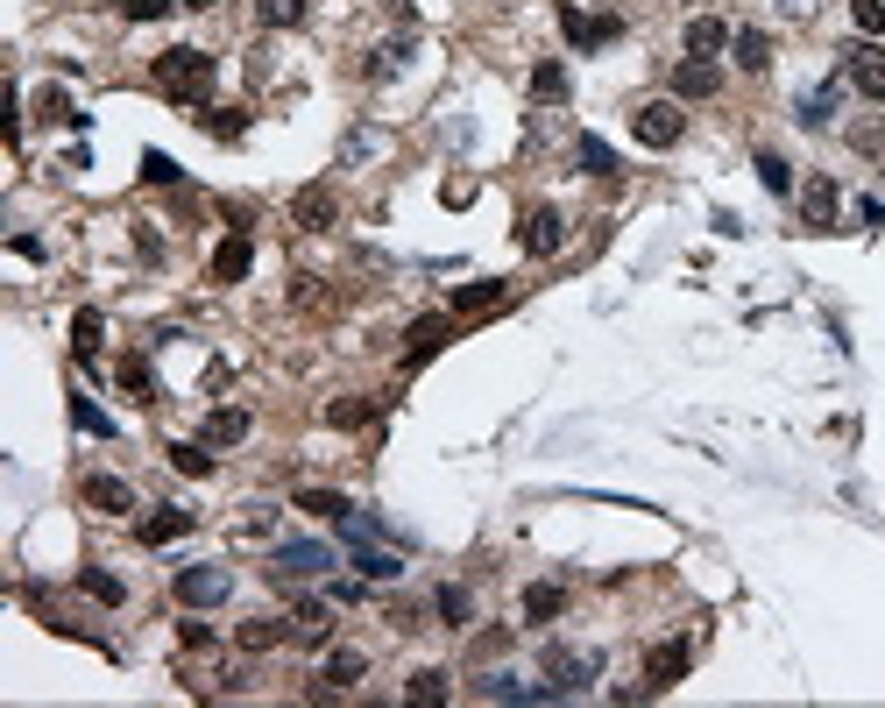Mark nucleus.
Listing matches in <instances>:
<instances>
[{
  "label": "nucleus",
  "mask_w": 885,
  "mask_h": 708,
  "mask_svg": "<svg viewBox=\"0 0 885 708\" xmlns=\"http://www.w3.org/2000/svg\"><path fill=\"white\" fill-rule=\"evenodd\" d=\"M157 92H170V100H185V107H206L213 100V79H220V64L206 50H191V43H178V50H163L157 57Z\"/></svg>",
  "instance_id": "1"
},
{
  "label": "nucleus",
  "mask_w": 885,
  "mask_h": 708,
  "mask_svg": "<svg viewBox=\"0 0 885 708\" xmlns=\"http://www.w3.org/2000/svg\"><path fill=\"white\" fill-rule=\"evenodd\" d=\"M538 666H546V687L567 701V695H581V687L603 674V652H588V645H546V659H538Z\"/></svg>",
  "instance_id": "2"
},
{
  "label": "nucleus",
  "mask_w": 885,
  "mask_h": 708,
  "mask_svg": "<svg viewBox=\"0 0 885 708\" xmlns=\"http://www.w3.org/2000/svg\"><path fill=\"white\" fill-rule=\"evenodd\" d=\"M630 136H638L645 149H673L687 136V113H680V100H645L638 113H630Z\"/></svg>",
  "instance_id": "3"
},
{
  "label": "nucleus",
  "mask_w": 885,
  "mask_h": 708,
  "mask_svg": "<svg viewBox=\"0 0 885 708\" xmlns=\"http://www.w3.org/2000/svg\"><path fill=\"white\" fill-rule=\"evenodd\" d=\"M836 220H843V191L829 170H815V178L801 185V227L807 235H836Z\"/></svg>",
  "instance_id": "4"
},
{
  "label": "nucleus",
  "mask_w": 885,
  "mask_h": 708,
  "mask_svg": "<svg viewBox=\"0 0 885 708\" xmlns=\"http://www.w3.org/2000/svg\"><path fill=\"white\" fill-rule=\"evenodd\" d=\"M227 596H235V574L213 567V560L178 574V602H185V609H213V602H227Z\"/></svg>",
  "instance_id": "5"
},
{
  "label": "nucleus",
  "mask_w": 885,
  "mask_h": 708,
  "mask_svg": "<svg viewBox=\"0 0 885 708\" xmlns=\"http://www.w3.org/2000/svg\"><path fill=\"white\" fill-rule=\"evenodd\" d=\"M843 79H851L864 100H885V43H872V36L851 43V50H843Z\"/></svg>",
  "instance_id": "6"
},
{
  "label": "nucleus",
  "mask_w": 885,
  "mask_h": 708,
  "mask_svg": "<svg viewBox=\"0 0 885 708\" xmlns=\"http://www.w3.org/2000/svg\"><path fill=\"white\" fill-rule=\"evenodd\" d=\"M319 567H334V546H319V539H284V546H277V567H269V581H305V574H319Z\"/></svg>",
  "instance_id": "7"
},
{
  "label": "nucleus",
  "mask_w": 885,
  "mask_h": 708,
  "mask_svg": "<svg viewBox=\"0 0 885 708\" xmlns=\"http://www.w3.org/2000/svg\"><path fill=\"white\" fill-rule=\"evenodd\" d=\"M560 29H567V43H574V50H603V43H617V36H624V14H581V8H560Z\"/></svg>",
  "instance_id": "8"
},
{
  "label": "nucleus",
  "mask_w": 885,
  "mask_h": 708,
  "mask_svg": "<svg viewBox=\"0 0 885 708\" xmlns=\"http://www.w3.org/2000/svg\"><path fill=\"white\" fill-rule=\"evenodd\" d=\"M517 241H525V256H560V248H567V220L553 213V206H531L525 227H517Z\"/></svg>",
  "instance_id": "9"
},
{
  "label": "nucleus",
  "mask_w": 885,
  "mask_h": 708,
  "mask_svg": "<svg viewBox=\"0 0 885 708\" xmlns=\"http://www.w3.org/2000/svg\"><path fill=\"white\" fill-rule=\"evenodd\" d=\"M687 659H695V645H687V638L652 645V659H645V695H666V687L687 674Z\"/></svg>",
  "instance_id": "10"
},
{
  "label": "nucleus",
  "mask_w": 885,
  "mask_h": 708,
  "mask_svg": "<svg viewBox=\"0 0 885 708\" xmlns=\"http://www.w3.org/2000/svg\"><path fill=\"white\" fill-rule=\"evenodd\" d=\"M369 674V659L355 652V645H340V652H326V666H319V687H312V701H334V695H348V687Z\"/></svg>",
  "instance_id": "11"
},
{
  "label": "nucleus",
  "mask_w": 885,
  "mask_h": 708,
  "mask_svg": "<svg viewBox=\"0 0 885 708\" xmlns=\"http://www.w3.org/2000/svg\"><path fill=\"white\" fill-rule=\"evenodd\" d=\"M291 220L305 227V235H326V227L340 220V199H334V185H305L298 199H291Z\"/></svg>",
  "instance_id": "12"
},
{
  "label": "nucleus",
  "mask_w": 885,
  "mask_h": 708,
  "mask_svg": "<svg viewBox=\"0 0 885 708\" xmlns=\"http://www.w3.org/2000/svg\"><path fill=\"white\" fill-rule=\"evenodd\" d=\"M708 92H723V71L708 57H680L673 64V100H708Z\"/></svg>",
  "instance_id": "13"
},
{
  "label": "nucleus",
  "mask_w": 885,
  "mask_h": 708,
  "mask_svg": "<svg viewBox=\"0 0 885 708\" xmlns=\"http://www.w3.org/2000/svg\"><path fill=\"white\" fill-rule=\"evenodd\" d=\"M248 432H256V418H248L241 405H213V411H206V426H199L206 447H241Z\"/></svg>",
  "instance_id": "14"
},
{
  "label": "nucleus",
  "mask_w": 885,
  "mask_h": 708,
  "mask_svg": "<svg viewBox=\"0 0 885 708\" xmlns=\"http://www.w3.org/2000/svg\"><path fill=\"white\" fill-rule=\"evenodd\" d=\"M454 340V319H411V333H404V369H418V361H432L439 348Z\"/></svg>",
  "instance_id": "15"
},
{
  "label": "nucleus",
  "mask_w": 885,
  "mask_h": 708,
  "mask_svg": "<svg viewBox=\"0 0 885 708\" xmlns=\"http://www.w3.org/2000/svg\"><path fill=\"white\" fill-rule=\"evenodd\" d=\"M191 525H199V518H191L185 503H163V510H149V518L135 525V539H142V546H170V539H185Z\"/></svg>",
  "instance_id": "16"
},
{
  "label": "nucleus",
  "mask_w": 885,
  "mask_h": 708,
  "mask_svg": "<svg viewBox=\"0 0 885 708\" xmlns=\"http://www.w3.org/2000/svg\"><path fill=\"white\" fill-rule=\"evenodd\" d=\"M248 262H256L248 235H241V227H227V241L213 248V283H241V277H248Z\"/></svg>",
  "instance_id": "17"
},
{
  "label": "nucleus",
  "mask_w": 885,
  "mask_h": 708,
  "mask_svg": "<svg viewBox=\"0 0 885 708\" xmlns=\"http://www.w3.org/2000/svg\"><path fill=\"white\" fill-rule=\"evenodd\" d=\"M411 50H418V43H411V36H397V43H382V50H369V64H361V79H369V86H390V79H397V71H404V64H411Z\"/></svg>",
  "instance_id": "18"
},
{
  "label": "nucleus",
  "mask_w": 885,
  "mask_h": 708,
  "mask_svg": "<svg viewBox=\"0 0 885 708\" xmlns=\"http://www.w3.org/2000/svg\"><path fill=\"white\" fill-rule=\"evenodd\" d=\"M86 503L107 510V518H121V510H135V489L121 482V475H86Z\"/></svg>",
  "instance_id": "19"
},
{
  "label": "nucleus",
  "mask_w": 885,
  "mask_h": 708,
  "mask_svg": "<svg viewBox=\"0 0 885 708\" xmlns=\"http://www.w3.org/2000/svg\"><path fill=\"white\" fill-rule=\"evenodd\" d=\"M843 86H851V79L836 71V79L822 86V92H807V100H801V113H794V121H801V128H829V121H836V107H843Z\"/></svg>",
  "instance_id": "20"
},
{
  "label": "nucleus",
  "mask_w": 885,
  "mask_h": 708,
  "mask_svg": "<svg viewBox=\"0 0 885 708\" xmlns=\"http://www.w3.org/2000/svg\"><path fill=\"white\" fill-rule=\"evenodd\" d=\"M326 630H334V609L305 596V602L291 609V638H298V645H326Z\"/></svg>",
  "instance_id": "21"
},
{
  "label": "nucleus",
  "mask_w": 885,
  "mask_h": 708,
  "mask_svg": "<svg viewBox=\"0 0 885 708\" xmlns=\"http://www.w3.org/2000/svg\"><path fill=\"white\" fill-rule=\"evenodd\" d=\"M113 376H121V390L135 405H157V376H149V355H121L113 361Z\"/></svg>",
  "instance_id": "22"
},
{
  "label": "nucleus",
  "mask_w": 885,
  "mask_h": 708,
  "mask_svg": "<svg viewBox=\"0 0 885 708\" xmlns=\"http://www.w3.org/2000/svg\"><path fill=\"white\" fill-rule=\"evenodd\" d=\"M567 92H574V86H567V64H560V57L531 64V100H538V107H560Z\"/></svg>",
  "instance_id": "23"
},
{
  "label": "nucleus",
  "mask_w": 885,
  "mask_h": 708,
  "mask_svg": "<svg viewBox=\"0 0 885 708\" xmlns=\"http://www.w3.org/2000/svg\"><path fill=\"white\" fill-rule=\"evenodd\" d=\"M504 298H510L504 277H475V283H460V291H454V312H489V305H504Z\"/></svg>",
  "instance_id": "24"
},
{
  "label": "nucleus",
  "mask_w": 885,
  "mask_h": 708,
  "mask_svg": "<svg viewBox=\"0 0 885 708\" xmlns=\"http://www.w3.org/2000/svg\"><path fill=\"white\" fill-rule=\"evenodd\" d=\"M36 113H43V121H64V128H92V113H79V100H71L64 86H43V92H36Z\"/></svg>",
  "instance_id": "25"
},
{
  "label": "nucleus",
  "mask_w": 885,
  "mask_h": 708,
  "mask_svg": "<svg viewBox=\"0 0 885 708\" xmlns=\"http://www.w3.org/2000/svg\"><path fill=\"white\" fill-rule=\"evenodd\" d=\"M560 609H567V588L560 581H531L525 588V624H553Z\"/></svg>",
  "instance_id": "26"
},
{
  "label": "nucleus",
  "mask_w": 885,
  "mask_h": 708,
  "mask_svg": "<svg viewBox=\"0 0 885 708\" xmlns=\"http://www.w3.org/2000/svg\"><path fill=\"white\" fill-rule=\"evenodd\" d=\"M729 50H737L744 71H765V64H773V36H765V29H729Z\"/></svg>",
  "instance_id": "27"
},
{
  "label": "nucleus",
  "mask_w": 885,
  "mask_h": 708,
  "mask_svg": "<svg viewBox=\"0 0 885 708\" xmlns=\"http://www.w3.org/2000/svg\"><path fill=\"white\" fill-rule=\"evenodd\" d=\"M716 50H729V29L716 14H695V22H687V57H716Z\"/></svg>",
  "instance_id": "28"
},
{
  "label": "nucleus",
  "mask_w": 885,
  "mask_h": 708,
  "mask_svg": "<svg viewBox=\"0 0 885 708\" xmlns=\"http://www.w3.org/2000/svg\"><path fill=\"white\" fill-rule=\"evenodd\" d=\"M369 418H376L369 397H334V405H326V426L334 432H355V426H369Z\"/></svg>",
  "instance_id": "29"
},
{
  "label": "nucleus",
  "mask_w": 885,
  "mask_h": 708,
  "mask_svg": "<svg viewBox=\"0 0 885 708\" xmlns=\"http://www.w3.org/2000/svg\"><path fill=\"white\" fill-rule=\"evenodd\" d=\"M574 157H581L588 178H617V149H609L603 136H581V142H574Z\"/></svg>",
  "instance_id": "30"
},
{
  "label": "nucleus",
  "mask_w": 885,
  "mask_h": 708,
  "mask_svg": "<svg viewBox=\"0 0 885 708\" xmlns=\"http://www.w3.org/2000/svg\"><path fill=\"white\" fill-rule=\"evenodd\" d=\"M79 588H86V596H92V602H107V609H121V602H128V588H121V574H107V567H86V574H79Z\"/></svg>",
  "instance_id": "31"
},
{
  "label": "nucleus",
  "mask_w": 885,
  "mask_h": 708,
  "mask_svg": "<svg viewBox=\"0 0 885 708\" xmlns=\"http://www.w3.org/2000/svg\"><path fill=\"white\" fill-rule=\"evenodd\" d=\"M277 638H291V624H277V617H248L241 624V652H269Z\"/></svg>",
  "instance_id": "32"
},
{
  "label": "nucleus",
  "mask_w": 885,
  "mask_h": 708,
  "mask_svg": "<svg viewBox=\"0 0 885 708\" xmlns=\"http://www.w3.org/2000/svg\"><path fill=\"white\" fill-rule=\"evenodd\" d=\"M404 695H411L418 708H439L454 687H447V674H439V666H426V674H411V687H404Z\"/></svg>",
  "instance_id": "33"
},
{
  "label": "nucleus",
  "mask_w": 885,
  "mask_h": 708,
  "mask_svg": "<svg viewBox=\"0 0 885 708\" xmlns=\"http://www.w3.org/2000/svg\"><path fill=\"white\" fill-rule=\"evenodd\" d=\"M298 510H312V518H334V525H340L355 503H348V496H334V489H298Z\"/></svg>",
  "instance_id": "34"
},
{
  "label": "nucleus",
  "mask_w": 885,
  "mask_h": 708,
  "mask_svg": "<svg viewBox=\"0 0 885 708\" xmlns=\"http://www.w3.org/2000/svg\"><path fill=\"white\" fill-rule=\"evenodd\" d=\"M170 468H178V475H199V482H206V475H213V453H206V439H199V447H191V439H178V447H170Z\"/></svg>",
  "instance_id": "35"
},
{
  "label": "nucleus",
  "mask_w": 885,
  "mask_h": 708,
  "mask_svg": "<svg viewBox=\"0 0 885 708\" xmlns=\"http://www.w3.org/2000/svg\"><path fill=\"white\" fill-rule=\"evenodd\" d=\"M355 567H361V574H369V581H397V574H404V560H397V552H376L369 539H361V552H355Z\"/></svg>",
  "instance_id": "36"
},
{
  "label": "nucleus",
  "mask_w": 885,
  "mask_h": 708,
  "mask_svg": "<svg viewBox=\"0 0 885 708\" xmlns=\"http://www.w3.org/2000/svg\"><path fill=\"white\" fill-rule=\"evenodd\" d=\"M262 29H298L305 22V14H312V8H305V0H262Z\"/></svg>",
  "instance_id": "37"
},
{
  "label": "nucleus",
  "mask_w": 885,
  "mask_h": 708,
  "mask_svg": "<svg viewBox=\"0 0 885 708\" xmlns=\"http://www.w3.org/2000/svg\"><path fill=\"white\" fill-rule=\"evenodd\" d=\"M241 128H248L241 107H213V113H206V136H213V142H241Z\"/></svg>",
  "instance_id": "38"
},
{
  "label": "nucleus",
  "mask_w": 885,
  "mask_h": 708,
  "mask_svg": "<svg viewBox=\"0 0 885 708\" xmlns=\"http://www.w3.org/2000/svg\"><path fill=\"white\" fill-rule=\"evenodd\" d=\"M100 333H107V327H100V312H92V305H86V312L71 319V348H79V355L92 361V355H100Z\"/></svg>",
  "instance_id": "39"
},
{
  "label": "nucleus",
  "mask_w": 885,
  "mask_h": 708,
  "mask_svg": "<svg viewBox=\"0 0 885 708\" xmlns=\"http://www.w3.org/2000/svg\"><path fill=\"white\" fill-rule=\"evenodd\" d=\"M71 426H79V432H100V439H113V418H107L100 405H92V397H71Z\"/></svg>",
  "instance_id": "40"
},
{
  "label": "nucleus",
  "mask_w": 885,
  "mask_h": 708,
  "mask_svg": "<svg viewBox=\"0 0 885 708\" xmlns=\"http://www.w3.org/2000/svg\"><path fill=\"white\" fill-rule=\"evenodd\" d=\"M758 178H765V191H773V199H786V191H794V170H786V163L773 157V149L758 157Z\"/></svg>",
  "instance_id": "41"
},
{
  "label": "nucleus",
  "mask_w": 885,
  "mask_h": 708,
  "mask_svg": "<svg viewBox=\"0 0 885 708\" xmlns=\"http://www.w3.org/2000/svg\"><path fill=\"white\" fill-rule=\"evenodd\" d=\"M851 149H857V157H885V121H857L851 128Z\"/></svg>",
  "instance_id": "42"
},
{
  "label": "nucleus",
  "mask_w": 885,
  "mask_h": 708,
  "mask_svg": "<svg viewBox=\"0 0 885 708\" xmlns=\"http://www.w3.org/2000/svg\"><path fill=\"white\" fill-rule=\"evenodd\" d=\"M439 617H447V624H468V617H475V602H468V588H454V581H447V588H439Z\"/></svg>",
  "instance_id": "43"
},
{
  "label": "nucleus",
  "mask_w": 885,
  "mask_h": 708,
  "mask_svg": "<svg viewBox=\"0 0 885 708\" xmlns=\"http://www.w3.org/2000/svg\"><path fill=\"white\" fill-rule=\"evenodd\" d=\"M142 178H149V185H178V178H185V170H178V163H170V157H163V149H149V157H142Z\"/></svg>",
  "instance_id": "44"
},
{
  "label": "nucleus",
  "mask_w": 885,
  "mask_h": 708,
  "mask_svg": "<svg viewBox=\"0 0 885 708\" xmlns=\"http://www.w3.org/2000/svg\"><path fill=\"white\" fill-rule=\"evenodd\" d=\"M170 8H178V0H121V14H128V22H163Z\"/></svg>",
  "instance_id": "45"
},
{
  "label": "nucleus",
  "mask_w": 885,
  "mask_h": 708,
  "mask_svg": "<svg viewBox=\"0 0 885 708\" xmlns=\"http://www.w3.org/2000/svg\"><path fill=\"white\" fill-rule=\"evenodd\" d=\"M851 14H857V29H864V36H878V29H885V0H851Z\"/></svg>",
  "instance_id": "46"
},
{
  "label": "nucleus",
  "mask_w": 885,
  "mask_h": 708,
  "mask_svg": "<svg viewBox=\"0 0 885 708\" xmlns=\"http://www.w3.org/2000/svg\"><path fill=\"white\" fill-rule=\"evenodd\" d=\"M135 248H142V256L157 262V256H163V235H157V227H149V220H135Z\"/></svg>",
  "instance_id": "47"
},
{
  "label": "nucleus",
  "mask_w": 885,
  "mask_h": 708,
  "mask_svg": "<svg viewBox=\"0 0 885 708\" xmlns=\"http://www.w3.org/2000/svg\"><path fill=\"white\" fill-rule=\"evenodd\" d=\"M269 525H277V510H269V503H256V510H248V518H241V531H248V539H262Z\"/></svg>",
  "instance_id": "48"
},
{
  "label": "nucleus",
  "mask_w": 885,
  "mask_h": 708,
  "mask_svg": "<svg viewBox=\"0 0 885 708\" xmlns=\"http://www.w3.org/2000/svg\"><path fill=\"white\" fill-rule=\"evenodd\" d=\"M773 8L786 14V22H815V8H822V0H773Z\"/></svg>",
  "instance_id": "49"
},
{
  "label": "nucleus",
  "mask_w": 885,
  "mask_h": 708,
  "mask_svg": "<svg viewBox=\"0 0 885 708\" xmlns=\"http://www.w3.org/2000/svg\"><path fill=\"white\" fill-rule=\"evenodd\" d=\"M178 638L191 645V652H206V645H213V630H206V624H178Z\"/></svg>",
  "instance_id": "50"
},
{
  "label": "nucleus",
  "mask_w": 885,
  "mask_h": 708,
  "mask_svg": "<svg viewBox=\"0 0 885 708\" xmlns=\"http://www.w3.org/2000/svg\"><path fill=\"white\" fill-rule=\"evenodd\" d=\"M504 645H510V630H483V638H475V652H483V659H496Z\"/></svg>",
  "instance_id": "51"
},
{
  "label": "nucleus",
  "mask_w": 885,
  "mask_h": 708,
  "mask_svg": "<svg viewBox=\"0 0 885 708\" xmlns=\"http://www.w3.org/2000/svg\"><path fill=\"white\" fill-rule=\"evenodd\" d=\"M369 149H376V136H369V128H361V136H348V149H340V157H348V163H361V157H369Z\"/></svg>",
  "instance_id": "52"
},
{
  "label": "nucleus",
  "mask_w": 885,
  "mask_h": 708,
  "mask_svg": "<svg viewBox=\"0 0 885 708\" xmlns=\"http://www.w3.org/2000/svg\"><path fill=\"white\" fill-rule=\"evenodd\" d=\"M857 220L864 227H885V199H857Z\"/></svg>",
  "instance_id": "53"
},
{
  "label": "nucleus",
  "mask_w": 885,
  "mask_h": 708,
  "mask_svg": "<svg viewBox=\"0 0 885 708\" xmlns=\"http://www.w3.org/2000/svg\"><path fill=\"white\" fill-rule=\"evenodd\" d=\"M382 8H390V14H411V0H382Z\"/></svg>",
  "instance_id": "54"
},
{
  "label": "nucleus",
  "mask_w": 885,
  "mask_h": 708,
  "mask_svg": "<svg viewBox=\"0 0 885 708\" xmlns=\"http://www.w3.org/2000/svg\"><path fill=\"white\" fill-rule=\"evenodd\" d=\"M185 8H220V0H185Z\"/></svg>",
  "instance_id": "55"
}]
</instances>
